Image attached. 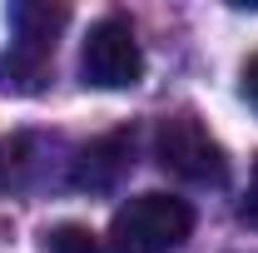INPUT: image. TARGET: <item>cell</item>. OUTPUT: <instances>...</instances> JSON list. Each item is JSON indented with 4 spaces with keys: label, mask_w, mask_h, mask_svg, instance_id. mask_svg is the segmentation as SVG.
<instances>
[{
    "label": "cell",
    "mask_w": 258,
    "mask_h": 253,
    "mask_svg": "<svg viewBox=\"0 0 258 253\" xmlns=\"http://www.w3.org/2000/svg\"><path fill=\"white\" fill-rule=\"evenodd\" d=\"M194 233V209L174 194H134L109 219V253H174Z\"/></svg>",
    "instance_id": "obj_1"
},
{
    "label": "cell",
    "mask_w": 258,
    "mask_h": 253,
    "mask_svg": "<svg viewBox=\"0 0 258 253\" xmlns=\"http://www.w3.org/2000/svg\"><path fill=\"white\" fill-rule=\"evenodd\" d=\"M154 154L169 174L189 179V184H219L228 174V159L219 149V139L204 129V119L194 114H169L159 124V139H154Z\"/></svg>",
    "instance_id": "obj_2"
},
{
    "label": "cell",
    "mask_w": 258,
    "mask_h": 253,
    "mask_svg": "<svg viewBox=\"0 0 258 253\" xmlns=\"http://www.w3.org/2000/svg\"><path fill=\"white\" fill-rule=\"evenodd\" d=\"M80 75L95 90H129V85L144 80V50H139V40L124 20L109 15V20L90 25L85 50H80Z\"/></svg>",
    "instance_id": "obj_3"
},
{
    "label": "cell",
    "mask_w": 258,
    "mask_h": 253,
    "mask_svg": "<svg viewBox=\"0 0 258 253\" xmlns=\"http://www.w3.org/2000/svg\"><path fill=\"white\" fill-rule=\"evenodd\" d=\"M50 60H55V40L15 35L0 50V95H40L50 80Z\"/></svg>",
    "instance_id": "obj_4"
},
{
    "label": "cell",
    "mask_w": 258,
    "mask_h": 253,
    "mask_svg": "<svg viewBox=\"0 0 258 253\" xmlns=\"http://www.w3.org/2000/svg\"><path fill=\"white\" fill-rule=\"evenodd\" d=\"M124 154H129V139H124V134L99 139L95 149H85L75 184H80V189H109V184H114V174L124 169Z\"/></svg>",
    "instance_id": "obj_5"
},
{
    "label": "cell",
    "mask_w": 258,
    "mask_h": 253,
    "mask_svg": "<svg viewBox=\"0 0 258 253\" xmlns=\"http://www.w3.org/2000/svg\"><path fill=\"white\" fill-rule=\"evenodd\" d=\"M70 20L64 5H45V0H15L10 5V30L15 35H30V40H55Z\"/></svg>",
    "instance_id": "obj_6"
},
{
    "label": "cell",
    "mask_w": 258,
    "mask_h": 253,
    "mask_svg": "<svg viewBox=\"0 0 258 253\" xmlns=\"http://www.w3.org/2000/svg\"><path fill=\"white\" fill-rule=\"evenodd\" d=\"M50 253H99V243H95L90 228H80V223H60V228L50 233Z\"/></svg>",
    "instance_id": "obj_7"
},
{
    "label": "cell",
    "mask_w": 258,
    "mask_h": 253,
    "mask_svg": "<svg viewBox=\"0 0 258 253\" xmlns=\"http://www.w3.org/2000/svg\"><path fill=\"white\" fill-rule=\"evenodd\" d=\"M238 214H243V223H253V228H258V169H253V184H248V199H243Z\"/></svg>",
    "instance_id": "obj_8"
},
{
    "label": "cell",
    "mask_w": 258,
    "mask_h": 253,
    "mask_svg": "<svg viewBox=\"0 0 258 253\" xmlns=\"http://www.w3.org/2000/svg\"><path fill=\"white\" fill-rule=\"evenodd\" d=\"M243 95H248V99L258 104V55H253L248 65H243Z\"/></svg>",
    "instance_id": "obj_9"
}]
</instances>
